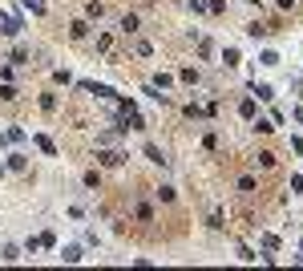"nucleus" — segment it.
<instances>
[{"instance_id": "412c9836", "label": "nucleus", "mask_w": 303, "mask_h": 271, "mask_svg": "<svg viewBox=\"0 0 303 271\" xmlns=\"http://www.w3.org/2000/svg\"><path fill=\"white\" fill-rule=\"evenodd\" d=\"M8 61H12V65H24V61H29V49H24V45H20V49H12Z\"/></svg>"}, {"instance_id": "bb28decb", "label": "nucleus", "mask_w": 303, "mask_h": 271, "mask_svg": "<svg viewBox=\"0 0 303 271\" xmlns=\"http://www.w3.org/2000/svg\"><path fill=\"white\" fill-rule=\"evenodd\" d=\"M138 218H142V223H150V218H154V211L146 207V203H138Z\"/></svg>"}, {"instance_id": "0eeeda50", "label": "nucleus", "mask_w": 303, "mask_h": 271, "mask_svg": "<svg viewBox=\"0 0 303 271\" xmlns=\"http://www.w3.org/2000/svg\"><path fill=\"white\" fill-rule=\"evenodd\" d=\"M61 259H65V263H81V259H85V251H81V247H65V251H61Z\"/></svg>"}, {"instance_id": "dca6fc26", "label": "nucleus", "mask_w": 303, "mask_h": 271, "mask_svg": "<svg viewBox=\"0 0 303 271\" xmlns=\"http://www.w3.org/2000/svg\"><path fill=\"white\" fill-rule=\"evenodd\" d=\"M178 77H182V85H198V69H182Z\"/></svg>"}, {"instance_id": "6ab92c4d", "label": "nucleus", "mask_w": 303, "mask_h": 271, "mask_svg": "<svg viewBox=\"0 0 303 271\" xmlns=\"http://www.w3.org/2000/svg\"><path fill=\"white\" fill-rule=\"evenodd\" d=\"M154 194H158V199H162V203H174V186H166V182H162V186H158V190H154Z\"/></svg>"}, {"instance_id": "aec40b11", "label": "nucleus", "mask_w": 303, "mask_h": 271, "mask_svg": "<svg viewBox=\"0 0 303 271\" xmlns=\"http://www.w3.org/2000/svg\"><path fill=\"white\" fill-rule=\"evenodd\" d=\"M85 186H89V190H101V178H97V170H85Z\"/></svg>"}, {"instance_id": "5701e85b", "label": "nucleus", "mask_w": 303, "mask_h": 271, "mask_svg": "<svg viewBox=\"0 0 303 271\" xmlns=\"http://www.w3.org/2000/svg\"><path fill=\"white\" fill-rule=\"evenodd\" d=\"M0 102H16V89H12V85H8V81H4V85H0Z\"/></svg>"}, {"instance_id": "6e6552de", "label": "nucleus", "mask_w": 303, "mask_h": 271, "mask_svg": "<svg viewBox=\"0 0 303 271\" xmlns=\"http://www.w3.org/2000/svg\"><path fill=\"white\" fill-rule=\"evenodd\" d=\"M239 61H243L239 49H222V65H226V69H239Z\"/></svg>"}, {"instance_id": "a878e982", "label": "nucleus", "mask_w": 303, "mask_h": 271, "mask_svg": "<svg viewBox=\"0 0 303 271\" xmlns=\"http://www.w3.org/2000/svg\"><path fill=\"white\" fill-rule=\"evenodd\" d=\"M41 109H49V113H53V109H57V97H53V93H41Z\"/></svg>"}, {"instance_id": "423d86ee", "label": "nucleus", "mask_w": 303, "mask_h": 271, "mask_svg": "<svg viewBox=\"0 0 303 271\" xmlns=\"http://www.w3.org/2000/svg\"><path fill=\"white\" fill-rule=\"evenodd\" d=\"M267 33H271V29H267L263 20H251V24H247V37H255V41H263Z\"/></svg>"}, {"instance_id": "f8f14e48", "label": "nucleus", "mask_w": 303, "mask_h": 271, "mask_svg": "<svg viewBox=\"0 0 303 271\" xmlns=\"http://www.w3.org/2000/svg\"><path fill=\"white\" fill-rule=\"evenodd\" d=\"M121 33H130V37L138 33V16H134V12H125V16H121Z\"/></svg>"}, {"instance_id": "ddd939ff", "label": "nucleus", "mask_w": 303, "mask_h": 271, "mask_svg": "<svg viewBox=\"0 0 303 271\" xmlns=\"http://www.w3.org/2000/svg\"><path fill=\"white\" fill-rule=\"evenodd\" d=\"M33 142L45 150V154H57V146H53V138H45V134H33Z\"/></svg>"}, {"instance_id": "4468645a", "label": "nucleus", "mask_w": 303, "mask_h": 271, "mask_svg": "<svg viewBox=\"0 0 303 271\" xmlns=\"http://www.w3.org/2000/svg\"><path fill=\"white\" fill-rule=\"evenodd\" d=\"M255 162L263 166V170H271V166H275V154H271V150H259V154H255Z\"/></svg>"}, {"instance_id": "7c9ffc66", "label": "nucleus", "mask_w": 303, "mask_h": 271, "mask_svg": "<svg viewBox=\"0 0 303 271\" xmlns=\"http://www.w3.org/2000/svg\"><path fill=\"white\" fill-rule=\"evenodd\" d=\"M0 65H4V57H0Z\"/></svg>"}, {"instance_id": "7ed1b4c3", "label": "nucleus", "mask_w": 303, "mask_h": 271, "mask_svg": "<svg viewBox=\"0 0 303 271\" xmlns=\"http://www.w3.org/2000/svg\"><path fill=\"white\" fill-rule=\"evenodd\" d=\"M121 158H125V154H117V150H97L101 166H121Z\"/></svg>"}, {"instance_id": "f03ea898", "label": "nucleus", "mask_w": 303, "mask_h": 271, "mask_svg": "<svg viewBox=\"0 0 303 271\" xmlns=\"http://www.w3.org/2000/svg\"><path fill=\"white\" fill-rule=\"evenodd\" d=\"M251 97H255V102H271V97H275V89H271V85H263V81H255V85H251Z\"/></svg>"}, {"instance_id": "2eb2a0df", "label": "nucleus", "mask_w": 303, "mask_h": 271, "mask_svg": "<svg viewBox=\"0 0 303 271\" xmlns=\"http://www.w3.org/2000/svg\"><path fill=\"white\" fill-rule=\"evenodd\" d=\"M206 12H214V16H222V12H226V0H206Z\"/></svg>"}, {"instance_id": "20e7f679", "label": "nucleus", "mask_w": 303, "mask_h": 271, "mask_svg": "<svg viewBox=\"0 0 303 271\" xmlns=\"http://www.w3.org/2000/svg\"><path fill=\"white\" fill-rule=\"evenodd\" d=\"M69 37H73V41H85V37H89V24H85V20H73V24H69Z\"/></svg>"}, {"instance_id": "cd10ccee", "label": "nucleus", "mask_w": 303, "mask_h": 271, "mask_svg": "<svg viewBox=\"0 0 303 271\" xmlns=\"http://www.w3.org/2000/svg\"><path fill=\"white\" fill-rule=\"evenodd\" d=\"M190 8H194V12H206V0H190Z\"/></svg>"}, {"instance_id": "4be33fe9", "label": "nucleus", "mask_w": 303, "mask_h": 271, "mask_svg": "<svg viewBox=\"0 0 303 271\" xmlns=\"http://www.w3.org/2000/svg\"><path fill=\"white\" fill-rule=\"evenodd\" d=\"M154 85H158V89H170V85H174V77H170V73H158V77H154Z\"/></svg>"}, {"instance_id": "1a4fd4ad", "label": "nucleus", "mask_w": 303, "mask_h": 271, "mask_svg": "<svg viewBox=\"0 0 303 271\" xmlns=\"http://www.w3.org/2000/svg\"><path fill=\"white\" fill-rule=\"evenodd\" d=\"M259 65H267V69H275V65H279V53H275V49H263V53H259Z\"/></svg>"}, {"instance_id": "9d476101", "label": "nucleus", "mask_w": 303, "mask_h": 271, "mask_svg": "<svg viewBox=\"0 0 303 271\" xmlns=\"http://www.w3.org/2000/svg\"><path fill=\"white\" fill-rule=\"evenodd\" d=\"M8 170H29V158H24V154H8Z\"/></svg>"}, {"instance_id": "f3484780", "label": "nucleus", "mask_w": 303, "mask_h": 271, "mask_svg": "<svg viewBox=\"0 0 303 271\" xmlns=\"http://www.w3.org/2000/svg\"><path fill=\"white\" fill-rule=\"evenodd\" d=\"M255 130H259V134H271L275 121H271V117H255Z\"/></svg>"}, {"instance_id": "39448f33", "label": "nucleus", "mask_w": 303, "mask_h": 271, "mask_svg": "<svg viewBox=\"0 0 303 271\" xmlns=\"http://www.w3.org/2000/svg\"><path fill=\"white\" fill-rule=\"evenodd\" d=\"M0 259H4V263H16V259H20V247H16V243H4V247H0Z\"/></svg>"}, {"instance_id": "c756f323", "label": "nucleus", "mask_w": 303, "mask_h": 271, "mask_svg": "<svg viewBox=\"0 0 303 271\" xmlns=\"http://www.w3.org/2000/svg\"><path fill=\"white\" fill-rule=\"evenodd\" d=\"M0 174H4V162H0Z\"/></svg>"}, {"instance_id": "9b49d317", "label": "nucleus", "mask_w": 303, "mask_h": 271, "mask_svg": "<svg viewBox=\"0 0 303 271\" xmlns=\"http://www.w3.org/2000/svg\"><path fill=\"white\" fill-rule=\"evenodd\" d=\"M146 158H150V162H158V166H166V154H162L154 142H146Z\"/></svg>"}, {"instance_id": "c85d7f7f", "label": "nucleus", "mask_w": 303, "mask_h": 271, "mask_svg": "<svg viewBox=\"0 0 303 271\" xmlns=\"http://www.w3.org/2000/svg\"><path fill=\"white\" fill-rule=\"evenodd\" d=\"M295 121H299V126H303V106H299V109H295Z\"/></svg>"}, {"instance_id": "393cba45", "label": "nucleus", "mask_w": 303, "mask_h": 271, "mask_svg": "<svg viewBox=\"0 0 303 271\" xmlns=\"http://www.w3.org/2000/svg\"><path fill=\"white\" fill-rule=\"evenodd\" d=\"M134 53H138V57H150V53H154L150 41H134Z\"/></svg>"}, {"instance_id": "f257e3e1", "label": "nucleus", "mask_w": 303, "mask_h": 271, "mask_svg": "<svg viewBox=\"0 0 303 271\" xmlns=\"http://www.w3.org/2000/svg\"><path fill=\"white\" fill-rule=\"evenodd\" d=\"M239 113H243L247 121H255V117H259V102H255V97H243V102H239Z\"/></svg>"}, {"instance_id": "a211bd4d", "label": "nucleus", "mask_w": 303, "mask_h": 271, "mask_svg": "<svg viewBox=\"0 0 303 271\" xmlns=\"http://www.w3.org/2000/svg\"><path fill=\"white\" fill-rule=\"evenodd\" d=\"M0 142H24V130H16V126H12V130H4V138H0Z\"/></svg>"}, {"instance_id": "b1692460", "label": "nucleus", "mask_w": 303, "mask_h": 271, "mask_svg": "<svg viewBox=\"0 0 303 271\" xmlns=\"http://www.w3.org/2000/svg\"><path fill=\"white\" fill-rule=\"evenodd\" d=\"M239 190H243V194H251V190H255V178H251V174H243V178H239Z\"/></svg>"}]
</instances>
